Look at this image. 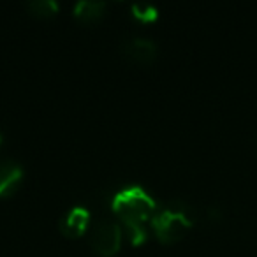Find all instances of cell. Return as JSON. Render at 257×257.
Wrapping results in <instances>:
<instances>
[{
    "label": "cell",
    "instance_id": "1",
    "mask_svg": "<svg viewBox=\"0 0 257 257\" xmlns=\"http://www.w3.org/2000/svg\"><path fill=\"white\" fill-rule=\"evenodd\" d=\"M111 208L116 213L120 225L125 227L133 245H141L147 239V224L154 218L157 211V203L147 189L141 185H128L118 190L111 199Z\"/></svg>",
    "mask_w": 257,
    "mask_h": 257
},
{
    "label": "cell",
    "instance_id": "2",
    "mask_svg": "<svg viewBox=\"0 0 257 257\" xmlns=\"http://www.w3.org/2000/svg\"><path fill=\"white\" fill-rule=\"evenodd\" d=\"M194 220H196V213L192 211V208L183 201L173 199L157 208L152 218V227L162 243H175L189 232V229L194 225Z\"/></svg>",
    "mask_w": 257,
    "mask_h": 257
},
{
    "label": "cell",
    "instance_id": "3",
    "mask_svg": "<svg viewBox=\"0 0 257 257\" xmlns=\"http://www.w3.org/2000/svg\"><path fill=\"white\" fill-rule=\"evenodd\" d=\"M121 225L111 218H99L90 231V245L104 257L114 255L121 246Z\"/></svg>",
    "mask_w": 257,
    "mask_h": 257
},
{
    "label": "cell",
    "instance_id": "4",
    "mask_svg": "<svg viewBox=\"0 0 257 257\" xmlns=\"http://www.w3.org/2000/svg\"><path fill=\"white\" fill-rule=\"evenodd\" d=\"M121 53L125 55V58L136 62V64L147 65L157 58L159 55V48L148 37H141V36H134V37H127V39L121 43Z\"/></svg>",
    "mask_w": 257,
    "mask_h": 257
},
{
    "label": "cell",
    "instance_id": "5",
    "mask_svg": "<svg viewBox=\"0 0 257 257\" xmlns=\"http://www.w3.org/2000/svg\"><path fill=\"white\" fill-rule=\"evenodd\" d=\"M90 225V211L85 206H72L65 211V215L60 220V232L69 239H76L85 234V231Z\"/></svg>",
    "mask_w": 257,
    "mask_h": 257
},
{
    "label": "cell",
    "instance_id": "6",
    "mask_svg": "<svg viewBox=\"0 0 257 257\" xmlns=\"http://www.w3.org/2000/svg\"><path fill=\"white\" fill-rule=\"evenodd\" d=\"M23 180V168L18 161L2 159L0 161V197H8L18 189Z\"/></svg>",
    "mask_w": 257,
    "mask_h": 257
},
{
    "label": "cell",
    "instance_id": "7",
    "mask_svg": "<svg viewBox=\"0 0 257 257\" xmlns=\"http://www.w3.org/2000/svg\"><path fill=\"white\" fill-rule=\"evenodd\" d=\"M106 11V2L102 0H79L74 6V16L83 23L99 22Z\"/></svg>",
    "mask_w": 257,
    "mask_h": 257
},
{
    "label": "cell",
    "instance_id": "8",
    "mask_svg": "<svg viewBox=\"0 0 257 257\" xmlns=\"http://www.w3.org/2000/svg\"><path fill=\"white\" fill-rule=\"evenodd\" d=\"M27 9L32 13L34 16L39 18H51L58 13V4L55 0H30L27 4Z\"/></svg>",
    "mask_w": 257,
    "mask_h": 257
},
{
    "label": "cell",
    "instance_id": "9",
    "mask_svg": "<svg viewBox=\"0 0 257 257\" xmlns=\"http://www.w3.org/2000/svg\"><path fill=\"white\" fill-rule=\"evenodd\" d=\"M131 11H133L134 18L145 23L155 22V20L159 18V9L152 4H138L136 2V4L131 6Z\"/></svg>",
    "mask_w": 257,
    "mask_h": 257
},
{
    "label": "cell",
    "instance_id": "10",
    "mask_svg": "<svg viewBox=\"0 0 257 257\" xmlns=\"http://www.w3.org/2000/svg\"><path fill=\"white\" fill-rule=\"evenodd\" d=\"M2 140H4V136H2V133H0V145H2Z\"/></svg>",
    "mask_w": 257,
    "mask_h": 257
}]
</instances>
